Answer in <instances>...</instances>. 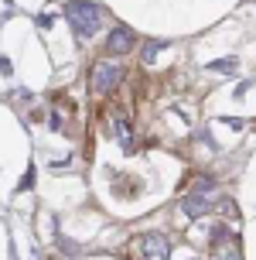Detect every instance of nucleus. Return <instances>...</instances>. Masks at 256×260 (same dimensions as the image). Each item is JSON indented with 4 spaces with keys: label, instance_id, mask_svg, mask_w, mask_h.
<instances>
[{
    "label": "nucleus",
    "instance_id": "nucleus-1",
    "mask_svg": "<svg viewBox=\"0 0 256 260\" xmlns=\"http://www.w3.org/2000/svg\"><path fill=\"white\" fill-rule=\"evenodd\" d=\"M65 14H68V21H72L79 38H92L102 27V11L96 4H89V0H72V4L65 7Z\"/></svg>",
    "mask_w": 256,
    "mask_h": 260
},
{
    "label": "nucleus",
    "instance_id": "nucleus-2",
    "mask_svg": "<svg viewBox=\"0 0 256 260\" xmlns=\"http://www.w3.org/2000/svg\"><path fill=\"white\" fill-rule=\"evenodd\" d=\"M120 79H123V69L116 62H96L92 65V76H89V86H92V92L96 96H109V92L120 86Z\"/></svg>",
    "mask_w": 256,
    "mask_h": 260
},
{
    "label": "nucleus",
    "instance_id": "nucleus-3",
    "mask_svg": "<svg viewBox=\"0 0 256 260\" xmlns=\"http://www.w3.org/2000/svg\"><path fill=\"white\" fill-rule=\"evenodd\" d=\"M212 199H215V182H208V178H205V182H198V192H192L188 195V199H185V216H205V212H208V209H212Z\"/></svg>",
    "mask_w": 256,
    "mask_h": 260
},
{
    "label": "nucleus",
    "instance_id": "nucleus-4",
    "mask_svg": "<svg viewBox=\"0 0 256 260\" xmlns=\"http://www.w3.org/2000/svg\"><path fill=\"white\" fill-rule=\"evenodd\" d=\"M133 45H137V35L130 31V27H113L109 31V38H106V52L109 55H127V52H133Z\"/></svg>",
    "mask_w": 256,
    "mask_h": 260
},
{
    "label": "nucleus",
    "instance_id": "nucleus-5",
    "mask_svg": "<svg viewBox=\"0 0 256 260\" xmlns=\"http://www.w3.org/2000/svg\"><path fill=\"white\" fill-rule=\"evenodd\" d=\"M140 253L147 260H161V257H167V253H171V243H167L161 233H143L140 236Z\"/></svg>",
    "mask_w": 256,
    "mask_h": 260
},
{
    "label": "nucleus",
    "instance_id": "nucleus-6",
    "mask_svg": "<svg viewBox=\"0 0 256 260\" xmlns=\"http://www.w3.org/2000/svg\"><path fill=\"white\" fill-rule=\"evenodd\" d=\"M113 130H116V137L123 141V147H130V151H133V134H130V120L123 117V113H116V117H113Z\"/></svg>",
    "mask_w": 256,
    "mask_h": 260
},
{
    "label": "nucleus",
    "instance_id": "nucleus-7",
    "mask_svg": "<svg viewBox=\"0 0 256 260\" xmlns=\"http://www.w3.org/2000/svg\"><path fill=\"white\" fill-rule=\"evenodd\" d=\"M212 69H218V72H232L236 62H232V58H222V62H212Z\"/></svg>",
    "mask_w": 256,
    "mask_h": 260
}]
</instances>
